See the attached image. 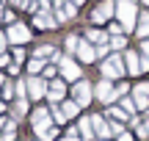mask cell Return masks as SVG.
Returning a JSON list of instances; mask_svg holds the SVG:
<instances>
[{
    "mask_svg": "<svg viewBox=\"0 0 149 141\" xmlns=\"http://www.w3.org/2000/svg\"><path fill=\"white\" fill-rule=\"evenodd\" d=\"M135 133H138V138H146L149 136V122H144V125L138 122V125H135Z\"/></svg>",
    "mask_w": 149,
    "mask_h": 141,
    "instance_id": "f546056e",
    "label": "cell"
},
{
    "mask_svg": "<svg viewBox=\"0 0 149 141\" xmlns=\"http://www.w3.org/2000/svg\"><path fill=\"white\" fill-rule=\"evenodd\" d=\"M127 91H130V86H127V83H119V86H116V94H119V97H124Z\"/></svg>",
    "mask_w": 149,
    "mask_h": 141,
    "instance_id": "d6a6232c",
    "label": "cell"
},
{
    "mask_svg": "<svg viewBox=\"0 0 149 141\" xmlns=\"http://www.w3.org/2000/svg\"><path fill=\"white\" fill-rule=\"evenodd\" d=\"M55 8H58V22H66V20H74L77 17V8H74L69 0H55Z\"/></svg>",
    "mask_w": 149,
    "mask_h": 141,
    "instance_id": "30bf717a",
    "label": "cell"
},
{
    "mask_svg": "<svg viewBox=\"0 0 149 141\" xmlns=\"http://www.w3.org/2000/svg\"><path fill=\"white\" fill-rule=\"evenodd\" d=\"M77 55H80V61H83V64H94V61H97V50L91 47V42H86V39H80Z\"/></svg>",
    "mask_w": 149,
    "mask_h": 141,
    "instance_id": "4fadbf2b",
    "label": "cell"
},
{
    "mask_svg": "<svg viewBox=\"0 0 149 141\" xmlns=\"http://www.w3.org/2000/svg\"><path fill=\"white\" fill-rule=\"evenodd\" d=\"M58 66H61V75H64L66 80H72V83H74V80H83V72H80V66L74 64L69 55H61Z\"/></svg>",
    "mask_w": 149,
    "mask_h": 141,
    "instance_id": "5b68a950",
    "label": "cell"
},
{
    "mask_svg": "<svg viewBox=\"0 0 149 141\" xmlns=\"http://www.w3.org/2000/svg\"><path fill=\"white\" fill-rule=\"evenodd\" d=\"M77 44H80V36L69 33V36H66V50H69V53H74V50H77Z\"/></svg>",
    "mask_w": 149,
    "mask_h": 141,
    "instance_id": "83f0119b",
    "label": "cell"
},
{
    "mask_svg": "<svg viewBox=\"0 0 149 141\" xmlns=\"http://www.w3.org/2000/svg\"><path fill=\"white\" fill-rule=\"evenodd\" d=\"M122 55H111V58H105V61H102V64H100V69H102V77H105V80H119V77H122L124 75V72H127V69H124V64H122Z\"/></svg>",
    "mask_w": 149,
    "mask_h": 141,
    "instance_id": "6da1fadb",
    "label": "cell"
},
{
    "mask_svg": "<svg viewBox=\"0 0 149 141\" xmlns=\"http://www.w3.org/2000/svg\"><path fill=\"white\" fill-rule=\"evenodd\" d=\"M3 111H6V105H3V103H0V114H3Z\"/></svg>",
    "mask_w": 149,
    "mask_h": 141,
    "instance_id": "7bdbcfd3",
    "label": "cell"
},
{
    "mask_svg": "<svg viewBox=\"0 0 149 141\" xmlns=\"http://www.w3.org/2000/svg\"><path fill=\"white\" fill-rule=\"evenodd\" d=\"M124 69L130 72V75H141V58H138V53H127L124 55Z\"/></svg>",
    "mask_w": 149,
    "mask_h": 141,
    "instance_id": "9a60e30c",
    "label": "cell"
},
{
    "mask_svg": "<svg viewBox=\"0 0 149 141\" xmlns=\"http://www.w3.org/2000/svg\"><path fill=\"white\" fill-rule=\"evenodd\" d=\"M42 69H44V58H36V55H33V58L28 61V72H31V77H36Z\"/></svg>",
    "mask_w": 149,
    "mask_h": 141,
    "instance_id": "44dd1931",
    "label": "cell"
},
{
    "mask_svg": "<svg viewBox=\"0 0 149 141\" xmlns=\"http://www.w3.org/2000/svg\"><path fill=\"white\" fill-rule=\"evenodd\" d=\"M50 116H55V122H58V125H64V122H66V116H64V111H61L58 105H53V108H50Z\"/></svg>",
    "mask_w": 149,
    "mask_h": 141,
    "instance_id": "f1b7e54d",
    "label": "cell"
},
{
    "mask_svg": "<svg viewBox=\"0 0 149 141\" xmlns=\"http://www.w3.org/2000/svg\"><path fill=\"white\" fill-rule=\"evenodd\" d=\"M6 125H8V119H6V116H0V133L6 130Z\"/></svg>",
    "mask_w": 149,
    "mask_h": 141,
    "instance_id": "f35d334b",
    "label": "cell"
},
{
    "mask_svg": "<svg viewBox=\"0 0 149 141\" xmlns=\"http://www.w3.org/2000/svg\"><path fill=\"white\" fill-rule=\"evenodd\" d=\"M94 97L100 100V103L111 105V103H116V100H119V94H116V89H113V83L102 77V80H100V83L94 86Z\"/></svg>",
    "mask_w": 149,
    "mask_h": 141,
    "instance_id": "3957f363",
    "label": "cell"
},
{
    "mask_svg": "<svg viewBox=\"0 0 149 141\" xmlns=\"http://www.w3.org/2000/svg\"><path fill=\"white\" fill-rule=\"evenodd\" d=\"M0 91H3V97H8V100H11V97H14V86H11V83H8V80H6V86H3V89H0Z\"/></svg>",
    "mask_w": 149,
    "mask_h": 141,
    "instance_id": "1f68e13d",
    "label": "cell"
},
{
    "mask_svg": "<svg viewBox=\"0 0 149 141\" xmlns=\"http://www.w3.org/2000/svg\"><path fill=\"white\" fill-rule=\"evenodd\" d=\"M6 39H8L11 44H25L28 39H31V28L22 25V22H14V25L8 28V36H6Z\"/></svg>",
    "mask_w": 149,
    "mask_h": 141,
    "instance_id": "8992f818",
    "label": "cell"
},
{
    "mask_svg": "<svg viewBox=\"0 0 149 141\" xmlns=\"http://www.w3.org/2000/svg\"><path fill=\"white\" fill-rule=\"evenodd\" d=\"M64 94H66V86L61 80H53L47 86V100H50V105H58L61 100H64Z\"/></svg>",
    "mask_w": 149,
    "mask_h": 141,
    "instance_id": "8fae6325",
    "label": "cell"
},
{
    "mask_svg": "<svg viewBox=\"0 0 149 141\" xmlns=\"http://www.w3.org/2000/svg\"><path fill=\"white\" fill-rule=\"evenodd\" d=\"M86 36H88V42H91V44H97V47H102V44H108V42H111V36H108V33L94 31V28H91V31L86 33Z\"/></svg>",
    "mask_w": 149,
    "mask_h": 141,
    "instance_id": "ac0fdd59",
    "label": "cell"
},
{
    "mask_svg": "<svg viewBox=\"0 0 149 141\" xmlns=\"http://www.w3.org/2000/svg\"><path fill=\"white\" fill-rule=\"evenodd\" d=\"M0 14H3V6H0Z\"/></svg>",
    "mask_w": 149,
    "mask_h": 141,
    "instance_id": "ee69618b",
    "label": "cell"
},
{
    "mask_svg": "<svg viewBox=\"0 0 149 141\" xmlns=\"http://www.w3.org/2000/svg\"><path fill=\"white\" fill-rule=\"evenodd\" d=\"M8 61H11V58H8V55H6V53L0 55V66H8Z\"/></svg>",
    "mask_w": 149,
    "mask_h": 141,
    "instance_id": "8d00e7d4",
    "label": "cell"
},
{
    "mask_svg": "<svg viewBox=\"0 0 149 141\" xmlns=\"http://www.w3.org/2000/svg\"><path fill=\"white\" fill-rule=\"evenodd\" d=\"M72 97H74V103H77L80 108H83V105H88L91 97H94L91 83H88V80H77V83H74V89H72Z\"/></svg>",
    "mask_w": 149,
    "mask_h": 141,
    "instance_id": "277c9868",
    "label": "cell"
},
{
    "mask_svg": "<svg viewBox=\"0 0 149 141\" xmlns=\"http://www.w3.org/2000/svg\"><path fill=\"white\" fill-rule=\"evenodd\" d=\"M61 111H64V116L69 119V116H77L80 114V105L74 103V100H69V103H64V108H61Z\"/></svg>",
    "mask_w": 149,
    "mask_h": 141,
    "instance_id": "cb8c5ba5",
    "label": "cell"
},
{
    "mask_svg": "<svg viewBox=\"0 0 149 141\" xmlns=\"http://www.w3.org/2000/svg\"><path fill=\"white\" fill-rule=\"evenodd\" d=\"M108 50H111L108 44H102V47H97V58H105V55H108Z\"/></svg>",
    "mask_w": 149,
    "mask_h": 141,
    "instance_id": "836d02e7",
    "label": "cell"
},
{
    "mask_svg": "<svg viewBox=\"0 0 149 141\" xmlns=\"http://www.w3.org/2000/svg\"><path fill=\"white\" fill-rule=\"evenodd\" d=\"M3 83H6V77H3V75H0V89H3Z\"/></svg>",
    "mask_w": 149,
    "mask_h": 141,
    "instance_id": "b9f144b4",
    "label": "cell"
},
{
    "mask_svg": "<svg viewBox=\"0 0 149 141\" xmlns=\"http://www.w3.org/2000/svg\"><path fill=\"white\" fill-rule=\"evenodd\" d=\"M61 141H80V136H74V138H69V136H66V138H61Z\"/></svg>",
    "mask_w": 149,
    "mask_h": 141,
    "instance_id": "60d3db41",
    "label": "cell"
},
{
    "mask_svg": "<svg viewBox=\"0 0 149 141\" xmlns=\"http://www.w3.org/2000/svg\"><path fill=\"white\" fill-rule=\"evenodd\" d=\"M33 130H36L39 141H55V138H58V127H55L53 122H44V125H36Z\"/></svg>",
    "mask_w": 149,
    "mask_h": 141,
    "instance_id": "7c38bea8",
    "label": "cell"
},
{
    "mask_svg": "<svg viewBox=\"0 0 149 141\" xmlns=\"http://www.w3.org/2000/svg\"><path fill=\"white\" fill-rule=\"evenodd\" d=\"M133 103L135 108H149V83H135L133 86Z\"/></svg>",
    "mask_w": 149,
    "mask_h": 141,
    "instance_id": "52a82bcc",
    "label": "cell"
},
{
    "mask_svg": "<svg viewBox=\"0 0 149 141\" xmlns=\"http://www.w3.org/2000/svg\"><path fill=\"white\" fill-rule=\"evenodd\" d=\"M33 25L42 28V31H50V28H58V20H53V14H47V11H39L33 17Z\"/></svg>",
    "mask_w": 149,
    "mask_h": 141,
    "instance_id": "5bb4252c",
    "label": "cell"
},
{
    "mask_svg": "<svg viewBox=\"0 0 149 141\" xmlns=\"http://www.w3.org/2000/svg\"><path fill=\"white\" fill-rule=\"evenodd\" d=\"M44 122H53V116H50V111L47 108H36L31 114V125L36 127V125H44Z\"/></svg>",
    "mask_w": 149,
    "mask_h": 141,
    "instance_id": "e0dca14e",
    "label": "cell"
},
{
    "mask_svg": "<svg viewBox=\"0 0 149 141\" xmlns=\"http://www.w3.org/2000/svg\"><path fill=\"white\" fill-rule=\"evenodd\" d=\"M80 141H88V138H94V127H91V116H83V119H80Z\"/></svg>",
    "mask_w": 149,
    "mask_h": 141,
    "instance_id": "d6986e66",
    "label": "cell"
},
{
    "mask_svg": "<svg viewBox=\"0 0 149 141\" xmlns=\"http://www.w3.org/2000/svg\"><path fill=\"white\" fill-rule=\"evenodd\" d=\"M108 47H113V50H124V47H127V39H124L122 33H119V36H111Z\"/></svg>",
    "mask_w": 149,
    "mask_h": 141,
    "instance_id": "d4e9b609",
    "label": "cell"
},
{
    "mask_svg": "<svg viewBox=\"0 0 149 141\" xmlns=\"http://www.w3.org/2000/svg\"><path fill=\"white\" fill-rule=\"evenodd\" d=\"M135 33H138V39H149V11H144L141 20L135 22Z\"/></svg>",
    "mask_w": 149,
    "mask_h": 141,
    "instance_id": "2e32d148",
    "label": "cell"
},
{
    "mask_svg": "<svg viewBox=\"0 0 149 141\" xmlns=\"http://www.w3.org/2000/svg\"><path fill=\"white\" fill-rule=\"evenodd\" d=\"M6 42H8V39H6V33H0V55H3V50H6Z\"/></svg>",
    "mask_w": 149,
    "mask_h": 141,
    "instance_id": "e575fe53",
    "label": "cell"
},
{
    "mask_svg": "<svg viewBox=\"0 0 149 141\" xmlns=\"http://www.w3.org/2000/svg\"><path fill=\"white\" fill-rule=\"evenodd\" d=\"M14 136H17V122H8L6 130L0 133V141H14Z\"/></svg>",
    "mask_w": 149,
    "mask_h": 141,
    "instance_id": "603a6c76",
    "label": "cell"
},
{
    "mask_svg": "<svg viewBox=\"0 0 149 141\" xmlns=\"http://www.w3.org/2000/svg\"><path fill=\"white\" fill-rule=\"evenodd\" d=\"M0 20H3V22H11V25H14V11H11V8H6L3 14H0Z\"/></svg>",
    "mask_w": 149,
    "mask_h": 141,
    "instance_id": "4dcf8cb0",
    "label": "cell"
},
{
    "mask_svg": "<svg viewBox=\"0 0 149 141\" xmlns=\"http://www.w3.org/2000/svg\"><path fill=\"white\" fill-rule=\"evenodd\" d=\"M144 3H146V6H149V0H144Z\"/></svg>",
    "mask_w": 149,
    "mask_h": 141,
    "instance_id": "f6af8a7d",
    "label": "cell"
},
{
    "mask_svg": "<svg viewBox=\"0 0 149 141\" xmlns=\"http://www.w3.org/2000/svg\"><path fill=\"white\" fill-rule=\"evenodd\" d=\"M119 141H133V136H130V133H122V136H116Z\"/></svg>",
    "mask_w": 149,
    "mask_h": 141,
    "instance_id": "74e56055",
    "label": "cell"
},
{
    "mask_svg": "<svg viewBox=\"0 0 149 141\" xmlns=\"http://www.w3.org/2000/svg\"><path fill=\"white\" fill-rule=\"evenodd\" d=\"M36 58H58L61 61V55H58V50H55L53 44H42V47L36 50Z\"/></svg>",
    "mask_w": 149,
    "mask_h": 141,
    "instance_id": "ffe728a7",
    "label": "cell"
},
{
    "mask_svg": "<svg viewBox=\"0 0 149 141\" xmlns=\"http://www.w3.org/2000/svg\"><path fill=\"white\" fill-rule=\"evenodd\" d=\"M108 116H111L113 122H124V119H130V114H124V111L116 108V105H111V108H108Z\"/></svg>",
    "mask_w": 149,
    "mask_h": 141,
    "instance_id": "7402d4cb",
    "label": "cell"
},
{
    "mask_svg": "<svg viewBox=\"0 0 149 141\" xmlns=\"http://www.w3.org/2000/svg\"><path fill=\"white\" fill-rule=\"evenodd\" d=\"M42 72H44V77H53V75H55V69H53V66H44Z\"/></svg>",
    "mask_w": 149,
    "mask_h": 141,
    "instance_id": "d590c367",
    "label": "cell"
},
{
    "mask_svg": "<svg viewBox=\"0 0 149 141\" xmlns=\"http://www.w3.org/2000/svg\"><path fill=\"white\" fill-rule=\"evenodd\" d=\"M28 97L31 100L47 97V83H44V77H28Z\"/></svg>",
    "mask_w": 149,
    "mask_h": 141,
    "instance_id": "ba28073f",
    "label": "cell"
},
{
    "mask_svg": "<svg viewBox=\"0 0 149 141\" xmlns=\"http://www.w3.org/2000/svg\"><path fill=\"white\" fill-rule=\"evenodd\" d=\"M119 105H122V111H124V114H130V116L135 114V103H133V100H130V97H124V100H122V103H119Z\"/></svg>",
    "mask_w": 149,
    "mask_h": 141,
    "instance_id": "4316f807",
    "label": "cell"
},
{
    "mask_svg": "<svg viewBox=\"0 0 149 141\" xmlns=\"http://www.w3.org/2000/svg\"><path fill=\"white\" fill-rule=\"evenodd\" d=\"M113 11H116L113 0H105V3H100L94 11H91V20H94V22H105L108 17H113Z\"/></svg>",
    "mask_w": 149,
    "mask_h": 141,
    "instance_id": "9c48e42d",
    "label": "cell"
},
{
    "mask_svg": "<svg viewBox=\"0 0 149 141\" xmlns=\"http://www.w3.org/2000/svg\"><path fill=\"white\" fill-rule=\"evenodd\" d=\"M28 114V100H17L14 103V116L19 119V116H25Z\"/></svg>",
    "mask_w": 149,
    "mask_h": 141,
    "instance_id": "484cf974",
    "label": "cell"
},
{
    "mask_svg": "<svg viewBox=\"0 0 149 141\" xmlns=\"http://www.w3.org/2000/svg\"><path fill=\"white\" fill-rule=\"evenodd\" d=\"M116 17L122 20L124 31H133V28H135V17H138V14H135V3H133V0H119V3H116Z\"/></svg>",
    "mask_w": 149,
    "mask_h": 141,
    "instance_id": "7a4b0ae2",
    "label": "cell"
},
{
    "mask_svg": "<svg viewBox=\"0 0 149 141\" xmlns=\"http://www.w3.org/2000/svg\"><path fill=\"white\" fill-rule=\"evenodd\" d=\"M69 3L74 6V8H77V6H83V3H86V0H69Z\"/></svg>",
    "mask_w": 149,
    "mask_h": 141,
    "instance_id": "ab89813d",
    "label": "cell"
}]
</instances>
